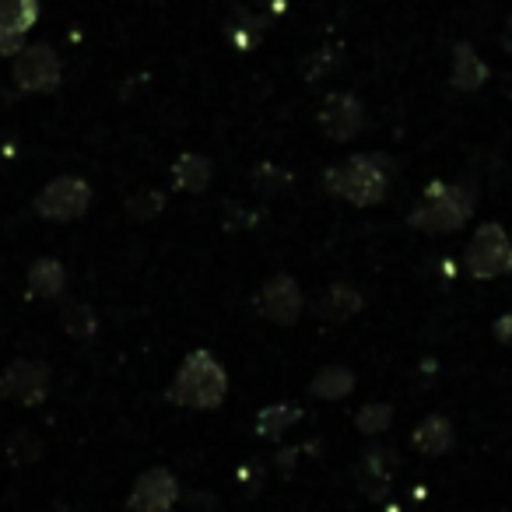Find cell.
Instances as JSON below:
<instances>
[{"instance_id":"obj_22","label":"cell","mask_w":512,"mask_h":512,"mask_svg":"<svg viewBox=\"0 0 512 512\" xmlns=\"http://www.w3.org/2000/svg\"><path fill=\"white\" fill-rule=\"evenodd\" d=\"M25 50V36L22 32L0 29V57H18Z\"/></svg>"},{"instance_id":"obj_4","label":"cell","mask_w":512,"mask_h":512,"mask_svg":"<svg viewBox=\"0 0 512 512\" xmlns=\"http://www.w3.org/2000/svg\"><path fill=\"white\" fill-rule=\"evenodd\" d=\"M463 264H467V274L477 281H491L502 278V274L512 271V242L505 235L502 225L488 221L474 232V239L467 242V253H463Z\"/></svg>"},{"instance_id":"obj_19","label":"cell","mask_w":512,"mask_h":512,"mask_svg":"<svg viewBox=\"0 0 512 512\" xmlns=\"http://www.w3.org/2000/svg\"><path fill=\"white\" fill-rule=\"evenodd\" d=\"M64 330L71 337H78V341H88V337H95L99 323H95V313L88 306H71L64 313Z\"/></svg>"},{"instance_id":"obj_9","label":"cell","mask_w":512,"mask_h":512,"mask_svg":"<svg viewBox=\"0 0 512 512\" xmlns=\"http://www.w3.org/2000/svg\"><path fill=\"white\" fill-rule=\"evenodd\" d=\"M320 130L330 137V141H355L358 134H362V127H365V109H362V102L355 99V95H348V92H334L327 102H323V109H320Z\"/></svg>"},{"instance_id":"obj_21","label":"cell","mask_w":512,"mask_h":512,"mask_svg":"<svg viewBox=\"0 0 512 512\" xmlns=\"http://www.w3.org/2000/svg\"><path fill=\"white\" fill-rule=\"evenodd\" d=\"M162 207H165L162 193H158V190H141V193H134V197H130L127 211H130V218H134V221H148V218H155Z\"/></svg>"},{"instance_id":"obj_7","label":"cell","mask_w":512,"mask_h":512,"mask_svg":"<svg viewBox=\"0 0 512 512\" xmlns=\"http://www.w3.org/2000/svg\"><path fill=\"white\" fill-rule=\"evenodd\" d=\"M46 393H50V369L43 362L18 358L0 376V397L11 400V404H22V407L43 404Z\"/></svg>"},{"instance_id":"obj_23","label":"cell","mask_w":512,"mask_h":512,"mask_svg":"<svg viewBox=\"0 0 512 512\" xmlns=\"http://www.w3.org/2000/svg\"><path fill=\"white\" fill-rule=\"evenodd\" d=\"M495 337L512 348V313H505V316H498V320H495Z\"/></svg>"},{"instance_id":"obj_13","label":"cell","mask_w":512,"mask_h":512,"mask_svg":"<svg viewBox=\"0 0 512 512\" xmlns=\"http://www.w3.org/2000/svg\"><path fill=\"white\" fill-rule=\"evenodd\" d=\"M411 442L418 446V453L442 456L453 446V425H449V418H442V414H428V418H421L418 425H414Z\"/></svg>"},{"instance_id":"obj_6","label":"cell","mask_w":512,"mask_h":512,"mask_svg":"<svg viewBox=\"0 0 512 512\" xmlns=\"http://www.w3.org/2000/svg\"><path fill=\"white\" fill-rule=\"evenodd\" d=\"M60 78H64V67H60V57L53 46L36 43L18 53L15 85L22 92H53V88H60Z\"/></svg>"},{"instance_id":"obj_3","label":"cell","mask_w":512,"mask_h":512,"mask_svg":"<svg viewBox=\"0 0 512 512\" xmlns=\"http://www.w3.org/2000/svg\"><path fill=\"white\" fill-rule=\"evenodd\" d=\"M323 186L334 197L348 200L355 207H369V204H383L386 190H390V176L379 165V158L372 155H351L348 162L330 165Z\"/></svg>"},{"instance_id":"obj_1","label":"cell","mask_w":512,"mask_h":512,"mask_svg":"<svg viewBox=\"0 0 512 512\" xmlns=\"http://www.w3.org/2000/svg\"><path fill=\"white\" fill-rule=\"evenodd\" d=\"M225 393H228V376L218 358L211 351H193L179 365L169 397L183 407H193V411H211V407H218L225 400Z\"/></svg>"},{"instance_id":"obj_11","label":"cell","mask_w":512,"mask_h":512,"mask_svg":"<svg viewBox=\"0 0 512 512\" xmlns=\"http://www.w3.org/2000/svg\"><path fill=\"white\" fill-rule=\"evenodd\" d=\"M362 292L351 285H330L327 292L320 295V302H316V316L327 323H344L351 320V316L362 309Z\"/></svg>"},{"instance_id":"obj_15","label":"cell","mask_w":512,"mask_h":512,"mask_svg":"<svg viewBox=\"0 0 512 512\" xmlns=\"http://www.w3.org/2000/svg\"><path fill=\"white\" fill-rule=\"evenodd\" d=\"M172 183L186 193L207 190V183H211V162H207L204 155H193V151L190 155H179L176 162H172Z\"/></svg>"},{"instance_id":"obj_20","label":"cell","mask_w":512,"mask_h":512,"mask_svg":"<svg viewBox=\"0 0 512 512\" xmlns=\"http://www.w3.org/2000/svg\"><path fill=\"white\" fill-rule=\"evenodd\" d=\"M390 421H393V407L390 404H369V407H362V411H358L355 425H358V432L376 435V432H386V428H390Z\"/></svg>"},{"instance_id":"obj_12","label":"cell","mask_w":512,"mask_h":512,"mask_svg":"<svg viewBox=\"0 0 512 512\" xmlns=\"http://www.w3.org/2000/svg\"><path fill=\"white\" fill-rule=\"evenodd\" d=\"M449 81L460 92H477L488 81V67H484V60L477 57V50L470 43L453 46V74H449Z\"/></svg>"},{"instance_id":"obj_17","label":"cell","mask_w":512,"mask_h":512,"mask_svg":"<svg viewBox=\"0 0 512 512\" xmlns=\"http://www.w3.org/2000/svg\"><path fill=\"white\" fill-rule=\"evenodd\" d=\"M302 418V411L295 404H271L256 414V432L267 435V439H278L285 435V428H292Z\"/></svg>"},{"instance_id":"obj_18","label":"cell","mask_w":512,"mask_h":512,"mask_svg":"<svg viewBox=\"0 0 512 512\" xmlns=\"http://www.w3.org/2000/svg\"><path fill=\"white\" fill-rule=\"evenodd\" d=\"M39 18V0H0V29L29 32Z\"/></svg>"},{"instance_id":"obj_10","label":"cell","mask_w":512,"mask_h":512,"mask_svg":"<svg viewBox=\"0 0 512 512\" xmlns=\"http://www.w3.org/2000/svg\"><path fill=\"white\" fill-rule=\"evenodd\" d=\"M176 477L165 467H151L137 477L134 491L127 498L130 512H172L176 509Z\"/></svg>"},{"instance_id":"obj_16","label":"cell","mask_w":512,"mask_h":512,"mask_svg":"<svg viewBox=\"0 0 512 512\" xmlns=\"http://www.w3.org/2000/svg\"><path fill=\"white\" fill-rule=\"evenodd\" d=\"M351 390H355V372L344 369V365H327V369L313 379V386H309V393L320 400H341V397H348Z\"/></svg>"},{"instance_id":"obj_8","label":"cell","mask_w":512,"mask_h":512,"mask_svg":"<svg viewBox=\"0 0 512 512\" xmlns=\"http://www.w3.org/2000/svg\"><path fill=\"white\" fill-rule=\"evenodd\" d=\"M253 306L264 320L278 323V327H292L302 316V288L295 285V278L278 274V278L264 281V288L256 292Z\"/></svg>"},{"instance_id":"obj_2","label":"cell","mask_w":512,"mask_h":512,"mask_svg":"<svg viewBox=\"0 0 512 512\" xmlns=\"http://www.w3.org/2000/svg\"><path fill=\"white\" fill-rule=\"evenodd\" d=\"M470 214H474L470 193L456 183H439V179H435V183L425 186L418 207L407 214V221H411V228H418V232L446 235L467 225Z\"/></svg>"},{"instance_id":"obj_14","label":"cell","mask_w":512,"mask_h":512,"mask_svg":"<svg viewBox=\"0 0 512 512\" xmlns=\"http://www.w3.org/2000/svg\"><path fill=\"white\" fill-rule=\"evenodd\" d=\"M64 281H67L64 264L53 260V256H43L29 271V295H36V299H57L64 292Z\"/></svg>"},{"instance_id":"obj_5","label":"cell","mask_w":512,"mask_h":512,"mask_svg":"<svg viewBox=\"0 0 512 512\" xmlns=\"http://www.w3.org/2000/svg\"><path fill=\"white\" fill-rule=\"evenodd\" d=\"M92 204V186L78 176H60L46 183L36 197V211L50 221H78Z\"/></svg>"}]
</instances>
